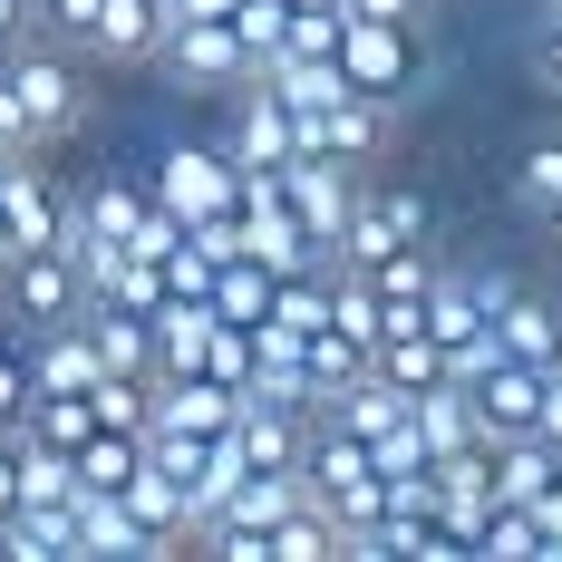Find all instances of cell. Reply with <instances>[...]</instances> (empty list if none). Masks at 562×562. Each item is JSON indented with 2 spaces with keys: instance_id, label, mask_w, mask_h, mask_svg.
Returning a JSON list of instances; mask_svg holds the SVG:
<instances>
[{
  "instance_id": "1",
  "label": "cell",
  "mask_w": 562,
  "mask_h": 562,
  "mask_svg": "<svg viewBox=\"0 0 562 562\" xmlns=\"http://www.w3.org/2000/svg\"><path fill=\"white\" fill-rule=\"evenodd\" d=\"M10 98L30 116V146H58L88 126V58L58 49V40H20L10 49Z\"/></svg>"
},
{
  "instance_id": "2",
  "label": "cell",
  "mask_w": 562,
  "mask_h": 562,
  "mask_svg": "<svg viewBox=\"0 0 562 562\" xmlns=\"http://www.w3.org/2000/svg\"><path fill=\"white\" fill-rule=\"evenodd\" d=\"M88 311V281H78V262L58 252V243H40V252H20L10 272H0V321L20 339L58 330V321H78Z\"/></svg>"
},
{
  "instance_id": "3",
  "label": "cell",
  "mask_w": 562,
  "mask_h": 562,
  "mask_svg": "<svg viewBox=\"0 0 562 562\" xmlns=\"http://www.w3.org/2000/svg\"><path fill=\"white\" fill-rule=\"evenodd\" d=\"M407 243H437V214H427V194L417 184H369L359 175V204H349V233H339V262H389Z\"/></svg>"
},
{
  "instance_id": "4",
  "label": "cell",
  "mask_w": 562,
  "mask_h": 562,
  "mask_svg": "<svg viewBox=\"0 0 562 562\" xmlns=\"http://www.w3.org/2000/svg\"><path fill=\"white\" fill-rule=\"evenodd\" d=\"M359 175H369V166H339V156H321V146L281 156V194H291L301 233H311L330 262H339V233H349V204H359Z\"/></svg>"
},
{
  "instance_id": "5",
  "label": "cell",
  "mask_w": 562,
  "mask_h": 562,
  "mask_svg": "<svg viewBox=\"0 0 562 562\" xmlns=\"http://www.w3.org/2000/svg\"><path fill=\"white\" fill-rule=\"evenodd\" d=\"M233 184H243V166H233L214 136H184V146H166V156H156V175H146V194H156V204H175L184 224L233 214Z\"/></svg>"
},
{
  "instance_id": "6",
  "label": "cell",
  "mask_w": 562,
  "mask_h": 562,
  "mask_svg": "<svg viewBox=\"0 0 562 562\" xmlns=\"http://www.w3.org/2000/svg\"><path fill=\"white\" fill-rule=\"evenodd\" d=\"M339 68H349L359 98L397 108V98L417 88V20H349V30H339Z\"/></svg>"
},
{
  "instance_id": "7",
  "label": "cell",
  "mask_w": 562,
  "mask_h": 562,
  "mask_svg": "<svg viewBox=\"0 0 562 562\" xmlns=\"http://www.w3.org/2000/svg\"><path fill=\"white\" fill-rule=\"evenodd\" d=\"M214 146H224L233 166H281V156H301V116L281 108L272 78H243V88H233V108H224V136H214Z\"/></svg>"
},
{
  "instance_id": "8",
  "label": "cell",
  "mask_w": 562,
  "mask_h": 562,
  "mask_svg": "<svg viewBox=\"0 0 562 562\" xmlns=\"http://www.w3.org/2000/svg\"><path fill=\"white\" fill-rule=\"evenodd\" d=\"M156 68H166L175 88H194V98H233V88L252 78V68H243V40H233V20H184V30H166Z\"/></svg>"
},
{
  "instance_id": "9",
  "label": "cell",
  "mask_w": 562,
  "mask_h": 562,
  "mask_svg": "<svg viewBox=\"0 0 562 562\" xmlns=\"http://www.w3.org/2000/svg\"><path fill=\"white\" fill-rule=\"evenodd\" d=\"M0 224H10V252H40V243H58V224H68V184L40 166V146L0 166Z\"/></svg>"
},
{
  "instance_id": "10",
  "label": "cell",
  "mask_w": 562,
  "mask_h": 562,
  "mask_svg": "<svg viewBox=\"0 0 562 562\" xmlns=\"http://www.w3.org/2000/svg\"><path fill=\"white\" fill-rule=\"evenodd\" d=\"M475 397V437L495 447V437H533V417H543V369L533 359H495V369H475L465 379Z\"/></svg>"
},
{
  "instance_id": "11",
  "label": "cell",
  "mask_w": 562,
  "mask_h": 562,
  "mask_svg": "<svg viewBox=\"0 0 562 562\" xmlns=\"http://www.w3.org/2000/svg\"><path fill=\"white\" fill-rule=\"evenodd\" d=\"M389 116L397 108H379V98H339V108H321L311 126H301V146H321V156H339V166H379L389 156Z\"/></svg>"
},
{
  "instance_id": "12",
  "label": "cell",
  "mask_w": 562,
  "mask_h": 562,
  "mask_svg": "<svg viewBox=\"0 0 562 562\" xmlns=\"http://www.w3.org/2000/svg\"><path fill=\"white\" fill-rule=\"evenodd\" d=\"M166 49V0H108L88 30V68H156Z\"/></svg>"
},
{
  "instance_id": "13",
  "label": "cell",
  "mask_w": 562,
  "mask_h": 562,
  "mask_svg": "<svg viewBox=\"0 0 562 562\" xmlns=\"http://www.w3.org/2000/svg\"><path fill=\"white\" fill-rule=\"evenodd\" d=\"M495 339H505V359H533V369H553L562 359V291H514L505 311H495Z\"/></svg>"
},
{
  "instance_id": "14",
  "label": "cell",
  "mask_w": 562,
  "mask_h": 562,
  "mask_svg": "<svg viewBox=\"0 0 562 562\" xmlns=\"http://www.w3.org/2000/svg\"><path fill=\"white\" fill-rule=\"evenodd\" d=\"M68 524H78V553H88V562H136V553H156V533L126 514V495H78Z\"/></svg>"
},
{
  "instance_id": "15",
  "label": "cell",
  "mask_w": 562,
  "mask_h": 562,
  "mask_svg": "<svg viewBox=\"0 0 562 562\" xmlns=\"http://www.w3.org/2000/svg\"><path fill=\"white\" fill-rule=\"evenodd\" d=\"M562 485V447L543 437H495V505H543Z\"/></svg>"
},
{
  "instance_id": "16",
  "label": "cell",
  "mask_w": 562,
  "mask_h": 562,
  "mask_svg": "<svg viewBox=\"0 0 562 562\" xmlns=\"http://www.w3.org/2000/svg\"><path fill=\"white\" fill-rule=\"evenodd\" d=\"M437 243H407V252H389V262H369V281H379V301H389V330H407L417 311H427V291H437Z\"/></svg>"
},
{
  "instance_id": "17",
  "label": "cell",
  "mask_w": 562,
  "mask_h": 562,
  "mask_svg": "<svg viewBox=\"0 0 562 562\" xmlns=\"http://www.w3.org/2000/svg\"><path fill=\"white\" fill-rule=\"evenodd\" d=\"M136 456H146V437H126V427H88V437H78V495H126Z\"/></svg>"
},
{
  "instance_id": "18",
  "label": "cell",
  "mask_w": 562,
  "mask_h": 562,
  "mask_svg": "<svg viewBox=\"0 0 562 562\" xmlns=\"http://www.w3.org/2000/svg\"><path fill=\"white\" fill-rule=\"evenodd\" d=\"M272 291H281V272L262 262V252H243V243H233L224 272H214V311H224V321H262V311H272Z\"/></svg>"
},
{
  "instance_id": "19",
  "label": "cell",
  "mask_w": 562,
  "mask_h": 562,
  "mask_svg": "<svg viewBox=\"0 0 562 562\" xmlns=\"http://www.w3.org/2000/svg\"><path fill=\"white\" fill-rule=\"evenodd\" d=\"M233 40H243V68L262 78L291 58V0H233Z\"/></svg>"
},
{
  "instance_id": "20",
  "label": "cell",
  "mask_w": 562,
  "mask_h": 562,
  "mask_svg": "<svg viewBox=\"0 0 562 562\" xmlns=\"http://www.w3.org/2000/svg\"><path fill=\"white\" fill-rule=\"evenodd\" d=\"M214 301H166L156 311V369H204V339H214Z\"/></svg>"
},
{
  "instance_id": "21",
  "label": "cell",
  "mask_w": 562,
  "mask_h": 562,
  "mask_svg": "<svg viewBox=\"0 0 562 562\" xmlns=\"http://www.w3.org/2000/svg\"><path fill=\"white\" fill-rule=\"evenodd\" d=\"M465 543H475V562H543V533H533V505H485Z\"/></svg>"
},
{
  "instance_id": "22",
  "label": "cell",
  "mask_w": 562,
  "mask_h": 562,
  "mask_svg": "<svg viewBox=\"0 0 562 562\" xmlns=\"http://www.w3.org/2000/svg\"><path fill=\"white\" fill-rule=\"evenodd\" d=\"M272 562H339V524L311 505V495H301V505L272 524Z\"/></svg>"
},
{
  "instance_id": "23",
  "label": "cell",
  "mask_w": 562,
  "mask_h": 562,
  "mask_svg": "<svg viewBox=\"0 0 562 562\" xmlns=\"http://www.w3.org/2000/svg\"><path fill=\"white\" fill-rule=\"evenodd\" d=\"M514 204H524V214H553V204H562V126H553V136H533V146L514 156Z\"/></svg>"
},
{
  "instance_id": "24",
  "label": "cell",
  "mask_w": 562,
  "mask_h": 562,
  "mask_svg": "<svg viewBox=\"0 0 562 562\" xmlns=\"http://www.w3.org/2000/svg\"><path fill=\"white\" fill-rule=\"evenodd\" d=\"M349 379H369V349H359L349 330H330V321H321V330H311V407H321L330 389H349Z\"/></svg>"
},
{
  "instance_id": "25",
  "label": "cell",
  "mask_w": 562,
  "mask_h": 562,
  "mask_svg": "<svg viewBox=\"0 0 562 562\" xmlns=\"http://www.w3.org/2000/svg\"><path fill=\"white\" fill-rule=\"evenodd\" d=\"M98 10H108V0H30V30L88 58V30H98Z\"/></svg>"
},
{
  "instance_id": "26",
  "label": "cell",
  "mask_w": 562,
  "mask_h": 562,
  "mask_svg": "<svg viewBox=\"0 0 562 562\" xmlns=\"http://www.w3.org/2000/svg\"><path fill=\"white\" fill-rule=\"evenodd\" d=\"M339 30H349V0H311V10H291V58H339Z\"/></svg>"
},
{
  "instance_id": "27",
  "label": "cell",
  "mask_w": 562,
  "mask_h": 562,
  "mask_svg": "<svg viewBox=\"0 0 562 562\" xmlns=\"http://www.w3.org/2000/svg\"><path fill=\"white\" fill-rule=\"evenodd\" d=\"M204 379H224V389L252 379V321H214V339H204Z\"/></svg>"
},
{
  "instance_id": "28",
  "label": "cell",
  "mask_w": 562,
  "mask_h": 562,
  "mask_svg": "<svg viewBox=\"0 0 562 562\" xmlns=\"http://www.w3.org/2000/svg\"><path fill=\"white\" fill-rule=\"evenodd\" d=\"M88 407H98V427H126V437H146V379H98L88 389Z\"/></svg>"
},
{
  "instance_id": "29",
  "label": "cell",
  "mask_w": 562,
  "mask_h": 562,
  "mask_svg": "<svg viewBox=\"0 0 562 562\" xmlns=\"http://www.w3.org/2000/svg\"><path fill=\"white\" fill-rule=\"evenodd\" d=\"M456 281H465V291H475V311H485V321H495V311H505L514 291H524V281H514L505 262H456Z\"/></svg>"
},
{
  "instance_id": "30",
  "label": "cell",
  "mask_w": 562,
  "mask_h": 562,
  "mask_svg": "<svg viewBox=\"0 0 562 562\" xmlns=\"http://www.w3.org/2000/svg\"><path fill=\"white\" fill-rule=\"evenodd\" d=\"M533 78L562 98V10H553V0H543V20H533Z\"/></svg>"
},
{
  "instance_id": "31",
  "label": "cell",
  "mask_w": 562,
  "mask_h": 562,
  "mask_svg": "<svg viewBox=\"0 0 562 562\" xmlns=\"http://www.w3.org/2000/svg\"><path fill=\"white\" fill-rule=\"evenodd\" d=\"M533 437H543V447H562V359L543 369V417H533Z\"/></svg>"
},
{
  "instance_id": "32",
  "label": "cell",
  "mask_w": 562,
  "mask_h": 562,
  "mask_svg": "<svg viewBox=\"0 0 562 562\" xmlns=\"http://www.w3.org/2000/svg\"><path fill=\"white\" fill-rule=\"evenodd\" d=\"M349 20H427V0H349Z\"/></svg>"
},
{
  "instance_id": "33",
  "label": "cell",
  "mask_w": 562,
  "mask_h": 562,
  "mask_svg": "<svg viewBox=\"0 0 562 562\" xmlns=\"http://www.w3.org/2000/svg\"><path fill=\"white\" fill-rule=\"evenodd\" d=\"M0 40H10V49L30 40V0H0Z\"/></svg>"
},
{
  "instance_id": "34",
  "label": "cell",
  "mask_w": 562,
  "mask_h": 562,
  "mask_svg": "<svg viewBox=\"0 0 562 562\" xmlns=\"http://www.w3.org/2000/svg\"><path fill=\"white\" fill-rule=\"evenodd\" d=\"M533 224H543V262H553V281H562V204H553V214H533Z\"/></svg>"
},
{
  "instance_id": "35",
  "label": "cell",
  "mask_w": 562,
  "mask_h": 562,
  "mask_svg": "<svg viewBox=\"0 0 562 562\" xmlns=\"http://www.w3.org/2000/svg\"><path fill=\"white\" fill-rule=\"evenodd\" d=\"M20 505V456H10V437H0V514Z\"/></svg>"
},
{
  "instance_id": "36",
  "label": "cell",
  "mask_w": 562,
  "mask_h": 562,
  "mask_svg": "<svg viewBox=\"0 0 562 562\" xmlns=\"http://www.w3.org/2000/svg\"><path fill=\"white\" fill-rule=\"evenodd\" d=\"M10 262H20V252H10V224H0V272H10Z\"/></svg>"
},
{
  "instance_id": "37",
  "label": "cell",
  "mask_w": 562,
  "mask_h": 562,
  "mask_svg": "<svg viewBox=\"0 0 562 562\" xmlns=\"http://www.w3.org/2000/svg\"><path fill=\"white\" fill-rule=\"evenodd\" d=\"M10 156H30V146H10V136H0V166H10Z\"/></svg>"
},
{
  "instance_id": "38",
  "label": "cell",
  "mask_w": 562,
  "mask_h": 562,
  "mask_svg": "<svg viewBox=\"0 0 562 562\" xmlns=\"http://www.w3.org/2000/svg\"><path fill=\"white\" fill-rule=\"evenodd\" d=\"M0 68H10V40H0Z\"/></svg>"
},
{
  "instance_id": "39",
  "label": "cell",
  "mask_w": 562,
  "mask_h": 562,
  "mask_svg": "<svg viewBox=\"0 0 562 562\" xmlns=\"http://www.w3.org/2000/svg\"><path fill=\"white\" fill-rule=\"evenodd\" d=\"M291 10H311V0H291Z\"/></svg>"
},
{
  "instance_id": "40",
  "label": "cell",
  "mask_w": 562,
  "mask_h": 562,
  "mask_svg": "<svg viewBox=\"0 0 562 562\" xmlns=\"http://www.w3.org/2000/svg\"><path fill=\"white\" fill-rule=\"evenodd\" d=\"M427 10H437V0H427Z\"/></svg>"
},
{
  "instance_id": "41",
  "label": "cell",
  "mask_w": 562,
  "mask_h": 562,
  "mask_svg": "<svg viewBox=\"0 0 562 562\" xmlns=\"http://www.w3.org/2000/svg\"><path fill=\"white\" fill-rule=\"evenodd\" d=\"M553 10H562V0H553Z\"/></svg>"
}]
</instances>
